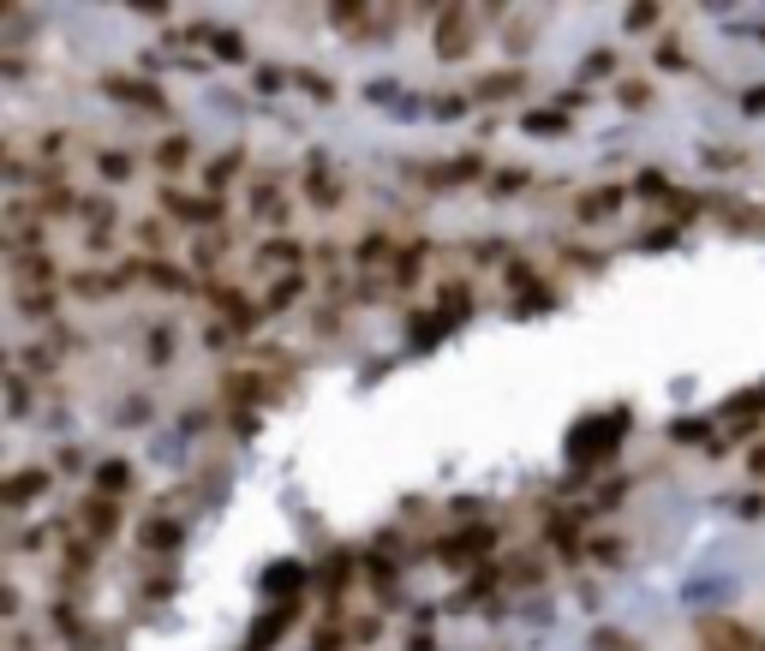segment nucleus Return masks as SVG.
I'll return each instance as SVG.
<instances>
[{"label": "nucleus", "instance_id": "1", "mask_svg": "<svg viewBox=\"0 0 765 651\" xmlns=\"http://www.w3.org/2000/svg\"><path fill=\"white\" fill-rule=\"evenodd\" d=\"M628 431V407H616V412H598V419H586L580 431L568 437V454L574 461H605V454L616 449V437Z\"/></svg>", "mask_w": 765, "mask_h": 651}, {"label": "nucleus", "instance_id": "2", "mask_svg": "<svg viewBox=\"0 0 765 651\" xmlns=\"http://www.w3.org/2000/svg\"><path fill=\"white\" fill-rule=\"evenodd\" d=\"M437 49H443L449 61H461V54H467V12L461 7L437 12Z\"/></svg>", "mask_w": 765, "mask_h": 651}, {"label": "nucleus", "instance_id": "3", "mask_svg": "<svg viewBox=\"0 0 765 651\" xmlns=\"http://www.w3.org/2000/svg\"><path fill=\"white\" fill-rule=\"evenodd\" d=\"M102 91H108V96H120V102H132V108H150V114H161V108H168L156 84H138V78H108V84H102Z\"/></svg>", "mask_w": 765, "mask_h": 651}, {"label": "nucleus", "instance_id": "4", "mask_svg": "<svg viewBox=\"0 0 765 651\" xmlns=\"http://www.w3.org/2000/svg\"><path fill=\"white\" fill-rule=\"evenodd\" d=\"M161 198H168V210L180 221H216L222 216V203H210V198H186V191H161Z\"/></svg>", "mask_w": 765, "mask_h": 651}, {"label": "nucleus", "instance_id": "5", "mask_svg": "<svg viewBox=\"0 0 765 651\" xmlns=\"http://www.w3.org/2000/svg\"><path fill=\"white\" fill-rule=\"evenodd\" d=\"M491 544H496V532H491V526H467L461 538H449V544H443V556H473V550H491Z\"/></svg>", "mask_w": 765, "mask_h": 651}, {"label": "nucleus", "instance_id": "6", "mask_svg": "<svg viewBox=\"0 0 765 651\" xmlns=\"http://www.w3.org/2000/svg\"><path fill=\"white\" fill-rule=\"evenodd\" d=\"M521 72H491V78H479V102H491V96H514L521 91Z\"/></svg>", "mask_w": 765, "mask_h": 651}, {"label": "nucleus", "instance_id": "7", "mask_svg": "<svg viewBox=\"0 0 765 651\" xmlns=\"http://www.w3.org/2000/svg\"><path fill=\"white\" fill-rule=\"evenodd\" d=\"M203 42H210L216 54H222V61H245V42L240 36H228V31H198Z\"/></svg>", "mask_w": 765, "mask_h": 651}, {"label": "nucleus", "instance_id": "8", "mask_svg": "<svg viewBox=\"0 0 765 651\" xmlns=\"http://www.w3.org/2000/svg\"><path fill=\"white\" fill-rule=\"evenodd\" d=\"M156 161H161V168H168V174H180L186 161H191V144H186V138H168V144H161V150H156Z\"/></svg>", "mask_w": 765, "mask_h": 651}, {"label": "nucleus", "instance_id": "9", "mask_svg": "<svg viewBox=\"0 0 765 651\" xmlns=\"http://www.w3.org/2000/svg\"><path fill=\"white\" fill-rule=\"evenodd\" d=\"M126 479H132V472H126V461H108V466H102V472H96V484H102V496H120V491H126Z\"/></svg>", "mask_w": 765, "mask_h": 651}, {"label": "nucleus", "instance_id": "10", "mask_svg": "<svg viewBox=\"0 0 765 651\" xmlns=\"http://www.w3.org/2000/svg\"><path fill=\"white\" fill-rule=\"evenodd\" d=\"M42 484H49L42 472H19V479H12V491H7V502H31V496L42 491Z\"/></svg>", "mask_w": 765, "mask_h": 651}, {"label": "nucleus", "instance_id": "11", "mask_svg": "<svg viewBox=\"0 0 765 651\" xmlns=\"http://www.w3.org/2000/svg\"><path fill=\"white\" fill-rule=\"evenodd\" d=\"M616 198H622V191H593V198L580 203V221H593V216H605V210H616Z\"/></svg>", "mask_w": 765, "mask_h": 651}, {"label": "nucleus", "instance_id": "12", "mask_svg": "<svg viewBox=\"0 0 765 651\" xmlns=\"http://www.w3.org/2000/svg\"><path fill=\"white\" fill-rule=\"evenodd\" d=\"M72 287H78L84 300H108V287H114V281H108V275H78Z\"/></svg>", "mask_w": 765, "mask_h": 651}, {"label": "nucleus", "instance_id": "13", "mask_svg": "<svg viewBox=\"0 0 765 651\" xmlns=\"http://www.w3.org/2000/svg\"><path fill=\"white\" fill-rule=\"evenodd\" d=\"M144 544H150V550H174V544H180V526L161 521V526H150V538H144Z\"/></svg>", "mask_w": 765, "mask_h": 651}, {"label": "nucleus", "instance_id": "14", "mask_svg": "<svg viewBox=\"0 0 765 651\" xmlns=\"http://www.w3.org/2000/svg\"><path fill=\"white\" fill-rule=\"evenodd\" d=\"M108 532H114V508L108 502H102V508L91 502V538H108Z\"/></svg>", "mask_w": 765, "mask_h": 651}, {"label": "nucleus", "instance_id": "15", "mask_svg": "<svg viewBox=\"0 0 765 651\" xmlns=\"http://www.w3.org/2000/svg\"><path fill=\"white\" fill-rule=\"evenodd\" d=\"M96 161H102V174H108V180H126V174H132V161H126V156H114V150H102Z\"/></svg>", "mask_w": 765, "mask_h": 651}, {"label": "nucleus", "instance_id": "16", "mask_svg": "<svg viewBox=\"0 0 765 651\" xmlns=\"http://www.w3.org/2000/svg\"><path fill=\"white\" fill-rule=\"evenodd\" d=\"M359 258H365V263H377V258H389V240H382V233H371V240H365V245H359Z\"/></svg>", "mask_w": 765, "mask_h": 651}, {"label": "nucleus", "instance_id": "17", "mask_svg": "<svg viewBox=\"0 0 765 651\" xmlns=\"http://www.w3.org/2000/svg\"><path fill=\"white\" fill-rule=\"evenodd\" d=\"M293 293H300V275H287V281H275V293H270V305H287Z\"/></svg>", "mask_w": 765, "mask_h": 651}, {"label": "nucleus", "instance_id": "18", "mask_svg": "<svg viewBox=\"0 0 765 651\" xmlns=\"http://www.w3.org/2000/svg\"><path fill=\"white\" fill-rule=\"evenodd\" d=\"M742 108H747V114H765V84H754V91L742 96Z\"/></svg>", "mask_w": 765, "mask_h": 651}, {"label": "nucleus", "instance_id": "19", "mask_svg": "<svg viewBox=\"0 0 765 651\" xmlns=\"http://www.w3.org/2000/svg\"><path fill=\"white\" fill-rule=\"evenodd\" d=\"M622 102L628 108H646V84H622Z\"/></svg>", "mask_w": 765, "mask_h": 651}, {"label": "nucleus", "instance_id": "20", "mask_svg": "<svg viewBox=\"0 0 765 651\" xmlns=\"http://www.w3.org/2000/svg\"><path fill=\"white\" fill-rule=\"evenodd\" d=\"M526 126H533V132H556V126H563V114H533Z\"/></svg>", "mask_w": 765, "mask_h": 651}]
</instances>
